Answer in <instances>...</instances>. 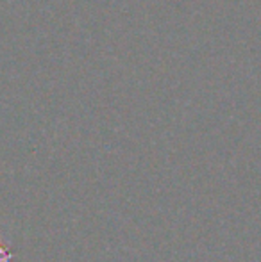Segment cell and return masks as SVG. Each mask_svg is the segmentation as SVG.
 Listing matches in <instances>:
<instances>
[{
  "label": "cell",
  "mask_w": 261,
  "mask_h": 262,
  "mask_svg": "<svg viewBox=\"0 0 261 262\" xmlns=\"http://www.w3.org/2000/svg\"><path fill=\"white\" fill-rule=\"evenodd\" d=\"M13 260V253L9 252V245L0 237V262H11Z\"/></svg>",
  "instance_id": "obj_1"
}]
</instances>
